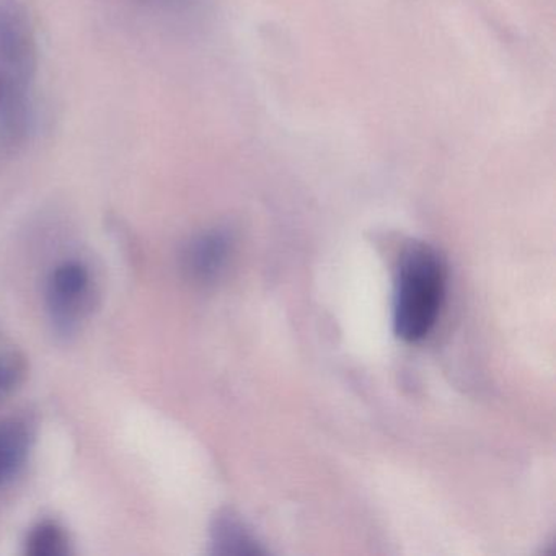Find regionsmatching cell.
Masks as SVG:
<instances>
[{
	"label": "cell",
	"mask_w": 556,
	"mask_h": 556,
	"mask_svg": "<svg viewBox=\"0 0 556 556\" xmlns=\"http://www.w3.org/2000/svg\"><path fill=\"white\" fill-rule=\"evenodd\" d=\"M24 553L27 556H70L73 540L60 520L40 519L25 535Z\"/></svg>",
	"instance_id": "7"
},
{
	"label": "cell",
	"mask_w": 556,
	"mask_h": 556,
	"mask_svg": "<svg viewBox=\"0 0 556 556\" xmlns=\"http://www.w3.org/2000/svg\"><path fill=\"white\" fill-rule=\"evenodd\" d=\"M92 302L93 276L83 260H63L48 273L45 311L51 330L61 340H71L83 330Z\"/></svg>",
	"instance_id": "2"
},
{
	"label": "cell",
	"mask_w": 556,
	"mask_h": 556,
	"mask_svg": "<svg viewBox=\"0 0 556 556\" xmlns=\"http://www.w3.org/2000/svg\"><path fill=\"white\" fill-rule=\"evenodd\" d=\"M34 63V38L24 11L14 2L0 0V66L25 74Z\"/></svg>",
	"instance_id": "5"
},
{
	"label": "cell",
	"mask_w": 556,
	"mask_h": 556,
	"mask_svg": "<svg viewBox=\"0 0 556 556\" xmlns=\"http://www.w3.org/2000/svg\"><path fill=\"white\" fill-rule=\"evenodd\" d=\"M445 273L434 249L413 242L403 250L396 266L393 292V330L408 343L425 340L441 314Z\"/></svg>",
	"instance_id": "1"
},
{
	"label": "cell",
	"mask_w": 556,
	"mask_h": 556,
	"mask_svg": "<svg viewBox=\"0 0 556 556\" xmlns=\"http://www.w3.org/2000/svg\"><path fill=\"white\" fill-rule=\"evenodd\" d=\"M37 441V422L31 416L0 419V488L21 477Z\"/></svg>",
	"instance_id": "4"
},
{
	"label": "cell",
	"mask_w": 556,
	"mask_h": 556,
	"mask_svg": "<svg viewBox=\"0 0 556 556\" xmlns=\"http://www.w3.org/2000/svg\"><path fill=\"white\" fill-rule=\"evenodd\" d=\"M27 361L21 353H0V400L14 393L27 377Z\"/></svg>",
	"instance_id": "8"
},
{
	"label": "cell",
	"mask_w": 556,
	"mask_h": 556,
	"mask_svg": "<svg viewBox=\"0 0 556 556\" xmlns=\"http://www.w3.org/2000/svg\"><path fill=\"white\" fill-rule=\"evenodd\" d=\"M210 553L214 556L266 555L262 542L232 510H220L210 527Z\"/></svg>",
	"instance_id": "6"
},
{
	"label": "cell",
	"mask_w": 556,
	"mask_h": 556,
	"mask_svg": "<svg viewBox=\"0 0 556 556\" xmlns=\"http://www.w3.org/2000/svg\"><path fill=\"white\" fill-rule=\"evenodd\" d=\"M233 253V237L229 229L211 227L187 240L178 255V265L187 281L211 286L223 278Z\"/></svg>",
	"instance_id": "3"
}]
</instances>
